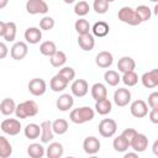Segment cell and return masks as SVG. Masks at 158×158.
Instances as JSON below:
<instances>
[{
  "instance_id": "6da1fadb",
  "label": "cell",
  "mask_w": 158,
  "mask_h": 158,
  "mask_svg": "<svg viewBox=\"0 0 158 158\" xmlns=\"http://www.w3.org/2000/svg\"><path fill=\"white\" fill-rule=\"evenodd\" d=\"M95 116V111L89 107V106H81V107H77L73 109L69 114V118L72 122L77 123V125H81L85 122H89L94 118Z\"/></svg>"
},
{
  "instance_id": "7a4b0ae2",
  "label": "cell",
  "mask_w": 158,
  "mask_h": 158,
  "mask_svg": "<svg viewBox=\"0 0 158 158\" xmlns=\"http://www.w3.org/2000/svg\"><path fill=\"white\" fill-rule=\"evenodd\" d=\"M37 114H38V105L33 100H26V101L20 102L15 110V115L17 118L33 117Z\"/></svg>"
},
{
  "instance_id": "3957f363",
  "label": "cell",
  "mask_w": 158,
  "mask_h": 158,
  "mask_svg": "<svg viewBox=\"0 0 158 158\" xmlns=\"http://www.w3.org/2000/svg\"><path fill=\"white\" fill-rule=\"evenodd\" d=\"M117 17H118V20L121 22L127 23L130 26H137V25H139L142 22L141 19L138 17L136 10L132 9V7H130V6L121 7L118 10V12H117Z\"/></svg>"
},
{
  "instance_id": "277c9868",
  "label": "cell",
  "mask_w": 158,
  "mask_h": 158,
  "mask_svg": "<svg viewBox=\"0 0 158 158\" xmlns=\"http://www.w3.org/2000/svg\"><path fill=\"white\" fill-rule=\"evenodd\" d=\"M16 23L12 21L5 22L0 21V36L6 41V42H14L16 38Z\"/></svg>"
},
{
  "instance_id": "5b68a950",
  "label": "cell",
  "mask_w": 158,
  "mask_h": 158,
  "mask_svg": "<svg viewBox=\"0 0 158 158\" xmlns=\"http://www.w3.org/2000/svg\"><path fill=\"white\" fill-rule=\"evenodd\" d=\"M98 128H99L100 136H102L105 138H110V137H112L116 133V131H117V123L112 118H104V120L100 121Z\"/></svg>"
},
{
  "instance_id": "8992f818",
  "label": "cell",
  "mask_w": 158,
  "mask_h": 158,
  "mask_svg": "<svg viewBox=\"0 0 158 158\" xmlns=\"http://www.w3.org/2000/svg\"><path fill=\"white\" fill-rule=\"evenodd\" d=\"M0 128L4 133H6L9 136H16L20 133L22 126H21L20 120H17V118H5L1 122Z\"/></svg>"
},
{
  "instance_id": "52a82bcc",
  "label": "cell",
  "mask_w": 158,
  "mask_h": 158,
  "mask_svg": "<svg viewBox=\"0 0 158 158\" xmlns=\"http://www.w3.org/2000/svg\"><path fill=\"white\" fill-rule=\"evenodd\" d=\"M26 11L30 15H38V14L44 15L48 12V5L44 0H27Z\"/></svg>"
},
{
  "instance_id": "ba28073f",
  "label": "cell",
  "mask_w": 158,
  "mask_h": 158,
  "mask_svg": "<svg viewBox=\"0 0 158 158\" xmlns=\"http://www.w3.org/2000/svg\"><path fill=\"white\" fill-rule=\"evenodd\" d=\"M27 88L33 96H42L47 90V84L42 78H33L30 80Z\"/></svg>"
},
{
  "instance_id": "9c48e42d",
  "label": "cell",
  "mask_w": 158,
  "mask_h": 158,
  "mask_svg": "<svg viewBox=\"0 0 158 158\" xmlns=\"http://www.w3.org/2000/svg\"><path fill=\"white\" fill-rule=\"evenodd\" d=\"M130 111H131V115L133 117H137V118H142L144 116L148 115V105L146 101L138 99V100H135L131 106H130Z\"/></svg>"
},
{
  "instance_id": "30bf717a",
  "label": "cell",
  "mask_w": 158,
  "mask_h": 158,
  "mask_svg": "<svg viewBox=\"0 0 158 158\" xmlns=\"http://www.w3.org/2000/svg\"><path fill=\"white\" fill-rule=\"evenodd\" d=\"M27 53H28L27 43H25L22 41L15 42L14 46L11 47V49H10V56L15 60H22L27 56Z\"/></svg>"
},
{
  "instance_id": "8fae6325",
  "label": "cell",
  "mask_w": 158,
  "mask_h": 158,
  "mask_svg": "<svg viewBox=\"0 0 158 158\" xmlns=\"http://www.w3.org/2000/svg\"><path fill=\"white\" fill-rule=\"evenodd\" d=\"M70 91L77 98H83L89 91V85L85 79H75L70 85Z\"/></svg>"
},
{
  "instance_id": "7c38bea8",
  "label": "cell",
  "mask_w": 158,
  "mask_h": 158,
  "mask_svg": "<svg viewBox=\"0 0 158 158\" xmlns=\"http://www.w3.org/2000/svg\"><path fill=\"white\" fill-rule=\"evenodd\" d=\"M131 101V91L126 88H118L116 89V91L114 93V102L120 106L123 107L126 105H128V102Z\"/></svg>"
},
{
  "instance_id": "4fadbf2b",
  "label": "cell",
  "mask_w": 158,
  "mask_h": 158,
  "mask_svg": "<svg viewBox=\"0 0 158 158\" xmlns=\"http://www.w3.org/2000/svg\"><path fill=\"white\" fill-rule=\"evenodd\" d=\"M101 143L98 137L95 136H88L83 142V149L86 154H96L100 151Z\"/></svg>"
},
{
  "instance_id": "5bb4252c",
  "label": "cell",
  "mask_w": 158,
  "mask_h": 158,
  "mask_svg": "<svg viewBox=\"0 0 158 158\" xmlns=\"http://www.w3.org/2000/svg\"><path fill=\"white\" fill-rule=\"evenodd\" d=\"M141 81L147 89H153L158 86V69H152L143 73V75L141 77Z\"/></svg>"
},
{
  "instance_id": "9a60e30c",
  "label": "cell",
  "mask_w": 158,
  "mask_h": 158,
  "mask_svg": "<svg viewBox=\"0 0 158 158\" xmlns=\"http://www.w3.org/2000/svg\"><path fill=\"white\" fill-rule=\"evenodd\" d=\"M74 105V95L73 94H62L56 101V106L59 111H68Z\"/></svg>"
},
{
  "instance_id": "2e32d148",
  "label": "cell",
  "mask_w": 158,
  "mask_h": 158,
  "mask_svg": "<svg viewBox=\"0 0 158 158\" xmlns=\"http://www.w3.org/2000/svg\"><path fill=\"white\" fill-rule=\"evenodd\" d=\"M54 137V131H53V126L52 122L49 120H46L41 123V142L42 143H49V141H52Z\"/></svg>"
},
{
  "instance_id": "e0dca14e",
  "label": "cell",
  "mask_w": 158,
  "mask_h": 158,
  "mask_svg": "<svg viewBox=\"0 0 158 158\" xmlns=\"http://www.w3.org/2000/svg\"><path fill=\"white\" fill-rule=\"evenodd\" d=\"M114 62V56L107 52V51H101L96 54L95 57V63L99 68H102V69H106L109 68Z\"/></svg>"
},
{
  "instance_id": "ac0fdd59",
  "label": "cell",
  "mask_w": 158,
  "mask_h": 158,
  "mask_svg": "<svg viewBox=\"0 0 158 158\" xmlns=\"http://www.w3.org/2000/svg\"><path fill=\"white\" fill-rule=\"evenodd\" d=\"M148 147V138L146 135L143 133H137L136 137L132 139L131 142V148L133 151H136L137 153H142L147 149Z\"/></svg>"
},
{
  "instance_id": "d6986e66",
  "label": "cell",
  "mask_w": 158,
  "mask_h": 158,
  "mask_svg": "<svg viewBox=\"0 0 158 158\" xmlns=\"http://www.w3.org/2000/svg\"><path fill=\"white\" fill-rule=\"evenodd\" d=\"M78 44H79V47H80L83 51H85V52L93 51V48L95 47V38H94V35H91V33L79 35V36H78Z\"/></svg>"
},
{
  "instance_id": "ffe728a7",
  "label": "cell",
  "mask_w": 158,
  "mask_h": 158,
  "mask_svg": "<svg viewBox=\"0 0 158 158\" xmlns=\"http://www.w3.org/2000/svg\"><path fill=\"white\" fill-rule=\"evenodd\" d=\"M25 40L27 43L30 44H36L42 40V30H40L38 27H28L25 33Z\"/></svg>"
},
{
  "instance_id": "44dd1931",
  "label": "cell",
  "mask_w": 158,
  "mask_h": 158,
  "mask_svg": "<svg viewBox=\"0 0 158 158\" xmlns=\"http://www.w3.org/2000/svg\"><path fill=\"white\" fill-rule=\"evenodd\" d=\"M136 68V62L133 58L128 57V56H125V57H121L117 62V69L118 72L121 73H126V72H131V70H135Z\"/></svg>"
},
{
  "instance_id": "7402d4cb",
  "label": "cell",
  "mask_w": 158,
  "mask_h": 158,
  "mask_svg": "<svg viewBox=\"0 0 158 158\" xmlns=\"http://www.w3.org/2000/svg\"><path fill=\"white\" fill-rule=\"evenodd\" d=\"M64 153L63 144L59 142H52L46 149V156L48 158H60Z\"/></svg>"
},
{
  "instance_id": "603a6c76",
  "label": "cell",
  "mask_w": 158,
  "mask_h": 158,
  "mask_svg": "<svg viewBox=\"0 0 158 158\" xmlns=\"http://www.w3.org/2000/svg\"><path fill=\"white\" fill-rule=\"evenodd\" d=\"M68 84H69V83H68L64 78H62L59 74H56V75L51 79V81H49V88H51L53 91L59 93V91H63L64 89H67Z\"/></svg>"
},
{
  "instance_id": "cb8c5ba5",
  "label": "cell",
  "mask_w": 158,
  "mask_h": 158,
  "mask_svg": "<svg viewBox=\"0 0 158 158\" xmlns=\"http://www.w3.org/2000/svg\"><path fill=\"white\" fill-rule=\"evenodd\" d=\"M91 96L95 101L107 98V89L102 83H95L91 86Z\"/></svg>"
},
{
  "instance_id": "d4e9b609",
  "label": "cell",
  "mask_w": 158,
  "mask_h": 158,
  "mask_svg": "<svg viewBox=\"0 0 158 158\" xmlns=\"http://www.w3.org/2000/svg\"><path fill=\"white\" fill-rule=\"evenodd\" d=\"M16 106H17V105L15 104L14 99H11V98H5V99H2L1 102H0V111H1L2 115L9 116V115H11V114L15 112Z\"/></svg>"
},
{
  "instance_id": "484cf974",
  "label": "cell",
  "mask_w": 158,
  "mask_h": 158,
  "mask_svg": "<svg viewBox=\"0 0 158 158\" xmlns=\"http://www.w3.org/2000/svg\"><path fill=\"white\" fill-rule=\"evenodd\" d=\"M23 133L28 139H36L41 136V125L37 123H27L23 128Z\"/></svg>"
},
{
  "instance_id": "4316f807",
  "label": "cell",
  "mask_w": 158,
  "mask_h": 158,
  "mask_svg": "<svg viewBox=\"0 0 158 158\" xmlns=\"http://www.w3.org/2000/svg\"><path fill=\"white\" fill-rule=\"evenodd\" d=\"M91 31L95 37H105L110 31V26L105 21H98L91 27Z\"/></svg>"
},
{
  "instance_id": "83f0119b",
  "label": "cell",
  "mask_w": 158,
  "mask_h": 158,
  "mask_svg": "<svg viewBox=\"0 0 158 158\" xmlns=\"http://www.w3.org/2000/svg\"><path fill=\"white\" fill-rule=\"evenodd\" d=\"M111 110H112V104H111V101L107 98H105V99L99 100V101L95 102V111L99 115H102V116L104 115H107V114L111 112Z\"/></svg>"
},
{
  "instance_id": "f1b7e54d",
  "label": "cell",
  "mask_w": 158,
  "mask_h": 158,
  "mask_svg": "<svg viewBox=\"0 0 158 158\" xmlns=\"http://www.w3.org/2000/svg\"><path fill=\"white\" fill-rule=\"evenodd\" d=\"M27 154L31 158H42L46 154V151L41 143H31L27 147Z\"/></svg>"
},
{
  "instance_id": "f546056e",
  "label": "cell",
  "mask_w": 158,
  "mask_h": 158,
  "mask_svg": "<svg viewBox=\"0 0 158 158\" xmlns=\"http://www.w3.org/2000/svg\"><path fill=\"white\" fill-rule=\"evenodd\" d=\"M49 62L52 64V67L54 68H60L65 64L67 62V56L63 51H57L52 57H49Z\"/></svg>"
},
{
  "instance_id": "4dcf8cb0",
  "label": "cell",
  "mask_w": 158,
  "mask_h": 158,
  "mask_svg": "<svg viewBox=\"0 0 158 158\" xmlns=\"http://www.w3.org/2000/svg\"><path fill=\"white\" fill-rule=\"evenodd\" d=\"M112 147H114V149L116 151V152H126L128 148H130V142L122 136V135H120V136H117L116 138H114V142H112Z\"/></svg>"
},
{
  "instance_id": "1f68e13d",
  "label": "cell",
  "mask_w": 158,
  "mask_h": 158,
  "mask_svg": "<svg viewBox=\"0 0 158 158\" xmlns=\"http://www.w3.org/2000/svg\"><path fill=\"white\" fill-rule=\"evenodd\" d=\"M12 154V146L5 136H0V157L9 158Z\"/></svg>"
},
{
  "instance_id": "d6a6232c",
  "label": "cell",
  "mask_w": 158,
  "mask_h": 158,
  "mask_svg": "<svg viewBox=\"0 0 158 158\" xmlns=\"http://www.w3.org/2000/svg\"><path fill=\"white\" fill-rule=\"evenodd\" d=\"M57 51H58L57 46H56V43L53 41H44L40 46V52L43 56H47V57H52Z\"/></svg>"
},
{
  "instance_id": "836d02e7",
  "label": "cell",
  "mask_w": 158,
  "mask_h": 158,
  "mask_svg": "<svg viewBox=\"0 0 158 158\" xmlns=\"http://www.w3.org/2000/svg\"><path fill=\"white\" fill-rule=\"evenodd\" d=\"M104 79H105V81H106L110 86H116V85L121 81L120 74H118L116 70H111V69H109V70H106V72L104 73Z\"/></svg>"
},
{
  "instance_id": "e575fe53",
  "label": "cell",
  "mask_w": 158,
  "mask_h": 158,
  "mask_svg": "<svg viewBox=\"0 0 158 158\" xmlns=\"http://www.w3.org/2000/svg\"><path fill=\"white\" fill-rule=\"evenodd\" d=\"M52 126H53V131L56 135H64L68 128H69V125H68V121L64 120V118H57L52 122Z\"/></svg>"
},
{
  "instance_id": "d590c367",
  "label": "cell",
  "mask_w": 158,
  "mask_h": 158,
  "mask_svg": "<svg viewBox=\"0 0 158 158\" xmlns=\"http://www.w3.org/2000/svg\"><path fill=\"white\" fill-rule=\"evenodd\" d=\"M74 28H75V31L78 32V35H86V33H90V30H91L89 21L85 20V19H83V17L75 21Z\"/></svg>"
},
{
  "instance_id": "8d00e7d4",
  "label": "cell",
  "mask_w": 158,
  "mask_h": 158,
  "mask_svg": "<svg viewBox=\"0 0 158 158\" xmlns=\"http://www.w3.org/2000/svg\"><path fill=\"white\" fill-rule=\"evenodd\" d=\"M121 80L123 81V84H125L126 86H135V85L138 83V75L136 74L135 70L126 72V73H122Z\"/></svg>"
},
{
  "instance_id": "74e56055",
  "label": "cell",
  "mask_w": 158,
  "mask_h": 158,
  "mask_svg": "<svg viewBox=\"0 0 158 158\" xmlns=\"http://www.w3.org/2000/svg\"><path fill=\"white\" fill-rule=\"evenodd\" d=\"M135 10H136V12H137V15H138V17L141 19L142 22L148 21L152 16V10L146 5H138Z\"/></svg>"
},
{
  "instance_id": "f35d334b",
  "label": "cell",
  "mask_w": 158,
  "mask_h": 158,
  "mask_svg": "<svg viewBox=\"0 0 158 158\" xmlns=\"http://www.w3.org/2000/svg\"><path fill=\"white\" fill-rule=\"evenodd\" d=\"M89 11H90V6H89V4H88L86 1H84V0L77 2L75 6H74V14L78 15V16H80V17L88 15Z\"/></svg>"
},
{
  "instance_id": "ab89813d",
  "label": "cell",
  "mask_w": 158,
  "mask_h": 158,
  "mask_svg": "<svg viewBox=\"0 0 158 158\" xmlns=\"http://www.w3.org/2000/svg\"><path fill=\"white\" fill-rule=\"evenodd\" d=\"M109 4H110V2H107L106 0H94V2H93V9L95 10L96 14L102 15V14H106V12H107V10H109Z\"/></svg>"
},
{
  "instance_id": "60d3db41",
  "label": "cell",
  "mask_w": 158,
  "mask_h": 158,
  "mask_svg": "<svg viewBox=\"0 0 158 158\" xmlns=\"http://www.w3.org/2000/svg\"><path fill=\"white\" fill-rule=\"evenodd\" d=\"M57 74H59L62 78H64L68 83L74 80V78H75V70L72 67H63L59 69V72Z\"/></svg>"
},
{
  "instance_id": "b9f144b4",
  "label": "cell",
  "mask_w": 158,
  "mask_h": 158,
  "mask_svg": "<svg viewBox=\"0 0 158 158\" xmlns=\"http://www.w3.org/2000/svg\"><path fill=\"white\" fill-rule=\"evenodd\" d=\"M54 19L51 17V16H44L41 19L40 21V28L43 30V31H49L54 27Z\"/></svg>"
},
{
  "instance_id": "7bdbcfd3",
  "label": "cell",
  "mask_w": 158,
  "mask_h": 158,
  "mask_svg": "<svg viewBox=\"0 0 158 158\" xmlns=\"http://www.w3.org/2000/svg\"><path fill=\"white\" fill-rule=\"evenodd\" d=\"M137 133H138V132H137L135 128H125V130L122 131V133H121V135H122V136H123V137L130 142V147H131V142H132V139L136 137V135H137Z\"/></svg>"
},
{
  "instance_id": "ee69618b",
  "label": "cell",
  "mask_w": 158,
  "mask_h": 158,
  "mask_svg": "<svg viewBox=\"0 0 158 158\" xmlns=\"http://www.w3.org/2000/svg\"><path fill=\"white\" fill-rule=\"evenodd\" d=\"M148 106L151 109H158V91H153L148 95Z\"/></svg>"
},
{
  "instance_id": "f6af8a7d",
  "label": "cell",
  "mask_w": 158,
  "mask_h": 158,
  "mask_svg": "<svg viewBox=\"0 0 158 158\" xmlns=\"http://www.w3.org/2000/svg\"><path fill=\"white\" fill-rule=\"evenodd\" d=\"M148 117H149V121L154 125H158V109H152L148 114Z\"/></svg>"
},
{
  "instance_id": "bcb514c9",
  "label": "cell",
  "mask_w": 158,
  "mask_h": 158,
  "mask_svg": "<svg viewBox=\"0 0 158 158\" xmlns=\"http://www.w3.org/2000/svg\"><path fill=\"white\" fill-rule=\"evenodd\" d=\"M6 54H7V47H6L5 42H1L0 43V58L4 59L6 57Z\"/></svg>"
},
{
  "instance_id": "7dc6e473",
  "label": "cell",
  "mask_w": 158,
  "mask_h": 158,
  "mask_svg": "<svg viewBox=\"0 0 158 158\" xmlns=\"http://www.w3.org/2000/svg\"><path fill=\"white\" fill-rule=\"evenodd\" d=\"M152 152H153L154 156L158 157V139H156V141L153 142V144H152Z\"/></svg>"
},
{
  "instance_id": "c3c4849f",
  "label": "cell",
  "mask_w": 158,
  "mask_h": 158,
  "mask_svg": "<svg viewBox=\"0 0 158 158\" xmlns=\"http://www.w3.org/2000/svg\"><path fill=\"white\" fill-rule=\"evenodd\" d=\"M136 157H138V153L136 151L135 152H128V153L125 154V158H136Z\"/></svg>"
},
{
  "instance_id": "681fc988",
  "label": "cell",
  "mask_w": 158,
  "mask_h": 158,
  "mask_svg": "<svg viewBox=\"0 0 158 158\" xmlns=\"http://www.w3.org/2000/svg\"><path fill=\"white\" fill-rule=\"evenodd\" d=\"M9 0H0V9H4L6 5H7Z\"/></svg>"
},
{
  "instance_id": "f907efd6",
  "label": "cell",
  "mask_w": 158,
  "mask_h": 158,
  "mask_svg": "<svg viewBox=\"0 0 158 158\" xmlns=\"http://www.w3.org/2000/svg\"><path fill=\"white\" fill-rule=\"evenodd\" d=\"M153 14H154V16H157V17H158V2L154 5V9H153Z\"/></svg>"
},
{
  "instance_id": "816d5d0a",
  "label": "cell",
  "mask_w": 158,
  "mask_h": 158,
  "mask_svg": "<svg viewBox=\"0 0 158 158\" xmlns=\"http://www.w3.org/2000/svg\"><path fill=\"white\" fill-rule=\"evenodd\" d=\"M63 1H64L65 4H73V2L75 1V0H63Z\"/></svg>"
},
{
  "instance_id": "f5cc1de1",
  "label": "cell",
  "mask_w": 158,
  "mask_h": 158,
  "mask_svg": "<svg viewBox=\"0 0 158 158\" xmlns=\"http://www.w3.org/2000/svg\"><path fill=\"white\" fill-rule=\"evenodd\" d=\"M149 1H152V2H156V4L158 2V0H149Z\"/></svg>"
},
{
  "instance_id": "db71d44e",
  "label": "cell",
  "mask_w": 158,
  "mask_h": 158,
  "mask_svg": "<svg viewBox=\"0 0 158 158\" xmlns=\"http://www.w3.org/2000/svg\"><path fill=\"white\" fill-rule=\"evenodd\" d=\"M106 1H107V2H114L115 0H106Z\"/></svg>"
}]
</instances>
